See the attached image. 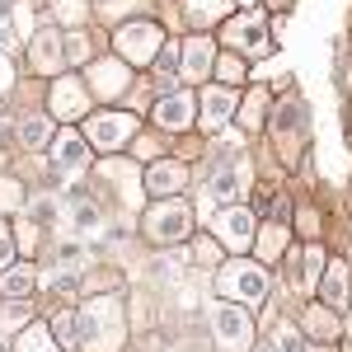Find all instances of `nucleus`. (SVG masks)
Segmentation results:
<instances>
[{"mask_svg":"<svg viewBox=\"0 0 352 352\" xmlns=\"http://www.w3.org/2000/svg\"><path fill=\"white\" fill-rule=\"evenodd\" d=\"M52 333L66 338V343H80L85 352H118L122 348V305L113 296L76 305V310H66L52 324Z\"/></svg>","mask_w":352,"mask_h":352,"instance_id":"1","label":"nucleus"},{"mask_svg":"<svg viewBox=\"0 0 352 352\" xmlns=\"http://www.w3.org/2000/svg\"><path fill=\"white\" fill-rule=\"evenodd\" d=\"M141 230H146V240H151V244H179L192 230L188 202H184V197H160V202L146 212Z\"/></svg>","mask_w":352,"mask_h":352,"instance_id":"2","label":"nucleus"},{"mask_svg":"<svg viewBox=\"0 0 352 352\" xmlns=\"http://www.w3.org/2000/svg\"><path fill=\"white\" fill-rule=\"evenodd\" d=\"M217 292L221 296H235V300H263L268 277H263L258 263H226L217 272Z\"/></svg>","mask_w":352,"mask_h":352,"instance_id":"3","label":"nucleus"},{"mask_svg":"<svg viewBox=\"0 0 352 352\" xmlns=\"http://www.w3.org/2000/svg\"><path fill=\"white\" fill-rule=\"evenodd\" d=\"M230 47H240L244 56H268L272 52V38L268 28H263V14L258 10H249V14H235L230 24H226V33H221Z\"/></svg>","mask_w":352,"mask_h":352,"instance_id":"4","label":"nucleus"},{"mask_svg":"<svg viewBox=\"0 0 352 352\" xmlns=\"http://www.w3.org/2000/svg\"><path fill=\"white\" fill-rule=\"evenodd\" d=\"M212 333L226 352H244L249 348V315L235 310V305H217L212 310Z\"/></svg>","mask_w":352,"mask_h":352,"instance_id":"5","label":"nucleus"},{"mask_svg":"<svg viewBox=\"0 0 352 352\" xmlns=\"http://www.w3.org/2000/svg\"><path fill=\"white\" fill-rule=\"evenodd\" d=\"M118 52L127 56L132 66H146V61H155L160 56V28L155 24H132L118 33Z\"/></svg>","mask_w":352,"mask_h":352,"instance_id":"6","label":"nucleus"},{"mask_svg":"<svg viewBox=\"0 0 352 352\" xmlns=\"http://www.w3.org/2000/svg\"><path fill=\"white\" fill-rule=\"evenodd\" d=\"M136 132V122L127 113H99V118H89V141L94 146H104V151H118V146H127Z\"/></svg>","mask_w":352,"mask_h":352,"instance_id":"7","label":"nucleus"},{"mask_svg":"<svg viewBox=\"0 0 352 352\" xmlns=\"http://www.w3.org/2000/svg\"><path fill=\"white\" fill-rule=\"evenodd\" d=\"M217 240L226 244V249L244 254V249H249V240H254V217H249L244 207H226V212L217 217Z\"/></svg>","mask_w":352,"mask_h":352,"instance_id":"8","label":"nucleus"},{"mask_svg":"<svg viewBox=\"0 0 352 352\" xmlns=\"http://www.w3.org/2000/svg\"><path fill=\"white\" fill-rule=\"evenodd\" d=\"M85 160H89V151H85L80 132H61L56 136V146H52V169L56 174H80Z\"/></svg>","mask_w":352,"mask_h":352,"instance_id":"9","label":"nucleus"},{"mask_svg":"<svg viewBox=\"0 0 352 352\" xmlns=\"http://www.w3.org/2000/svg\"><path fill=\"white\" fill-rule=\"evenodd\" d=\"M155 122H160L164 132H179V127H188L192 122V94H164L155 113H151Z\"/></svg>","mask_w":352,"mask_h":352,"instance_id":"10","label":"nucleus"},{"mask_svg":"<svg viewBox=\"0 0 352 352\" xmlns=\"http://www.w3.org/2000/svg\"><path fill=\"white\" fill-rule=\"evenodd\" d=\"M230 113H235V85H230V89L217 85V89L202 94V127H226Z\"/></svg>","mask_w":352,"mask_h":352,"instance_id":"11","label":"nucleus"},{"mask_svg":"<svg viewBox=\"0 0 352 352\" xmlns=\"http://www.w3.org/2000/svg\"><path fill=\"white\" fill-rule=\"evenodd\" d=\"M184 179H188V169H184L179 160H155V164H151V174H146V184H151V192H155V197L184 188Z\"/></svg>","mask_w":352,"mask_h":352,"instance_id":"12","label":"nucleus"},{"mask_svg":"<svg viewBox=\"0 0 352 352\" xmlns=\"http://www.w3.org/2000/svg\"><path fill=\"white\" fill-rule=\"evenodd\" d=\"M85 104H89V99H85V89H80L76 80H61V85H56L52 109L61 113V118H76V113H85Z\"/></svg>","mask_w":352,"mask_h":352,"instance_id":"13","label":"nucleus"},{"mask_svg":"<svg viewBox=\"0 0 352 352\" xmlns=\"http://www.w3.org/2000/svg\"><path fill=\"white\" fill-rule=\"evenodd\" d=\"M0 292H10V296H28V292H33V268H28V263L0 268Z\"/></svg>","mask_w":352,"mask_h":352,"instance_id":"14","label":"nucleus"},{"mask_svg":"<svg viewBox=\"0 0 352 352\" xmlns=\"http://www.w3.org/2000/svg\"><path fill=\"white\" fill-rule=\"evenodd\" d=\"M61 52H56V33H38L33 38V71H52Z\"/></svg>","mask_w":352,"mask_h":352,"instance_id":"15","label":"nucleus"},{"mask_svg":"<svg viewBox=\"0 0 352 352\" xmlns=\"http://www.w3.org/2000/svg\"><path fill=\"white\" fill-rule=\"evenodd\" d=\"M324 296H329V305H343V300H348V263H329Z\"/></svg>","mask_w":352,"mask_h":352,"instance_id":"16","label":"nucleus"},{"mask_svg":"<svg viewBox=\"0 0 352 352\" xmlns=\"http://www.w3.org/2000/svg\"><path fill=\"white\" fill-rule=\"evenodd\" d=\"M207 56H212V43L207 38H192L188 52H184V76H202L207 71Z\"/></svg>","mask_w":352,"mask_h":352,"instance_id":"17","label":"nucleus"},{"mask_svg":"<svg viewBox=\"0 0 352 352\" xmlns=\"http://www.w3.org/2000/svg\"><path fill=\"white\" fill-rule=\"evenodd\" d=\"M230 10V0H188V19L192 24H212L217 14Z\"/></svg>","mask_w":352,"mask_h":352,"instance_id":"18","label":"nucleus"},{"mask_svg":"<svg viewBox=\"0 0 352 352\" xmlns=\"http://www.w3.org/2000/svg\"><path fill=\"white\" fill-rule=\"evenodd\" d=\"M47 136H52V122H47V118H28L24 127H19V141H24L28 151H38Z\"/></svg>","mask_w":352,"mask_h":352,"instance_id":"19","label":"nucleus"},{"mask_svg":"<svg viewBox=\"0 0 352 352\" xmlns=\"http://www.w3.org/2000/svg\"><path fill=\"white\" fill-rule=\"evenodd\" d=\"M19 352H61V348H56L52 329H28L24 343H19Z\"/></svg>","mask_w":352,"mask_h":352,"instance_id":"20","label":"nucleus"},{"mask_svg":"<svg viewBox=\"0 0 352 352\" xmlns=\"http://www.w3.org/2000/svg\"><path fill=\"white\" fill-rule=\"evenodd\" d=\"M99 89H104V94L127 89V71H122V66H104V71H99Z\"/></svg>","mask_w":352,"mask_h":352,"instance_id":"21","label":"nucleus"},{"mask_svg":"<svg viewBox=\"0 0 352 352\" xmlns=\"http://www.w3.org/2000/svg\"><path fill=\"white\" fill-rule=\"evenodd\" d=\"M155 66H160V85L169 89V76H174V66H179V52H174V47H160V56H155Z\"/></svg>","mask_w":352,"mask_h":352,"instance_id":"22","label":"nucleus"},{"mask_svg":"<svg viewBox=\"0 0 352 352\" xmlns=\"http://www.w3.org/2000/svg\"><path fill=\"white\" fill-rule=\"evenodd\" d=\"M221 80H226V85H240V80H244V61L226 56V61H221Z\"/></svg>","mask_w":352,"mask_h":352,"instance_id":"23","label":"nucleus"},{"mask_svg":"<svg viewBox=\"0 0 352 352\" xmlns=\"http://www.w3.org/2000/svg\"><path fill=\"white\" fill-rule=\"evenodd\" d=\"M282 235H287L282 226H268V230H263V258H272V254L282 249Z\"/></svg>","mask_w":352,"mask_h":352,"instance_id":"24","label":"nucleus"},{"mask_svg":"<svg viewBox=\"0 0 352 352\" xmlns=\"http://www.w3.org/2000/svg\"><path fill=\"white\" fill-rule=\"evenodd\" d=\"M56 14H61L66 24H76V19L85 14V5H80V0H56Z\"/></svg>","mask_w":352,"mask_h":352,"instance_id":"25","label":"nucleus"},{"mask_svg":"<svg viewBox=\"0 0 352 352\" xmlns=\"http://www.w3.org/2000/svg\"><path fill=\"white\" fill-rule=\"evenodd\" d=\"M212 192H217V197H235V174H217V179H212Z\"/></svg>","mask_w":352,"mask_h":352,"instance_id":"26","label":"nucleus"},{"mask_svg":"<svg viewBox=\"0 0 352 352\" xmlns=\"http://www.w3.org/2000/svg\"><path fill=\"white\" fill-rule=\"evenodd\" d=\"M14 258V240H10V226H0V268H10Z\"/></svg>","mask_w":352,"mask_h":352,"instance_id":"27","label":"nucleus"},{"mask_svg":"<svg viewBox=\"0 0 352 352\" xmlns=\"http://www.w3.org/2000/svg\"><path fill=\"white\" fill-rule=\"evenodd\" d=\"M277 343H282V352H305V343H300L296 329H282V338H277Z\"/></svg>","mask_w":352,"mask_h":352,"instance_id":"28","label":"nucleus"},{"mask_svg":"<svg viewBox=\"0 0 352 352\" xmlns=\"http://www.w3.org/2000/svg\"><path fill=\"white\" fill-rule=\"evenodd\" d=\"M24 315H28L24 305H10V315H0V329H5V324L14 329V324H19V320H24Z\"/></svg>","mask_w":352,"mask_h":352,"instance_id":"29","label":"nucleus"},{"mask_svg":"<svg viewBox=\"0 0 352 352\" xmlns=\"http://www.w3.org/2000/svg\"><path fill=\"white\" fill-rule=\"evenodd\" d=\"M268 5H277V10H287V5H292V0H268Z\"/></svg>","mask_w":352,"mask_h":352,"instance_id":"30","label":"nucleus"},{"mask_svg":"<svg viewBox=\"0 0 352 352\" xmlns=\"http://www.w3.org/2000/svg\"><path fill=\"white\" fill-rule=\"evenodd\" d=\"M258 352H272V348H268V343H263V348H258Z\"/></svg>","mask_w":352,"mask_h":352,"instance_id":"31","label":"nucleus"}]
</instances>
